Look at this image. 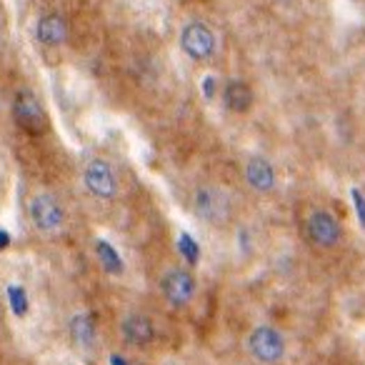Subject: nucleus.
<instances>
[{
  "mask_svg": "<svg viewBox=\"0 0 365 365\" xmlns=\"http://www.w3.org/2000/svg\"><path fill=\"white\" fill-rule=\"evenodd\" d=\"M243 350L256 365H283L290 355V343L283 328L275 323H253L243 338Z\"/></svg>",
  "mask_w": 365,
  "mask_h": 365,
  "instance_id": "obj_1",
  "label": "nucleus"
},
{
  "mask_svg": "<svg viewBox=\"0 0 365 365\" xmlns=\"http://www.w3.org/2000/svg\"><path fill=\"white\" fill-rule=\"evenodd\" d=\"M68 333H70V341L78 350H93L98 343V328L93 316L88 313H75L70 320H68Z\"/></svg>",
  "mask_w": 365,
  "mask_h": 365,
  "instance_id": "obj_11",
  "label": "nucleus"
},
{
  "mask_svg": "<svg viewBox=\"0 0 365 365\" xmlns=\"http://www.w3.org/2000/svg\"><path fill=\"white\" fill-rule=\"evenodd\" d=\"M36 36L38 40L43 45H50V48H55V45H63L68 40V23L63 15H58V13H48V15H43V18L38 20V28H36Z\"/></svg>",
  "mask_w": 365,
  "mask_h": 365,
  "instance_id": "obj_13",
  "label": "nucleus"
},
{
  "mask_svg": "<svg viewBox=\"0 0 365 365\" xmlns=\"http://www.w3.org/2000/svg\"><path fill=\"white\" fill-rule=\"evenodd\" d=\"M190 210L201 223L210 228H223L231 223L233 210H235V201L228 188L218 185V182H205L193 190L190 198Z\"/></svg>",
  "mask_w": 365,
  "mask_h": 365,
  "instance_id": "obj_2",
  "label": "nucleus"
},
{
  "mask_svg": "<svg viewBox=\"0 0 365 365\" xmlns=\"http://www.w3.org/2000/svg\"><path fill=\"white\" fill-rule=\"evenodd\" d=\"M243 180L253 193L270 195L278 190V168L265 155H250L243 163Z\"/></svg>",
  "mask_w": 365,
  "mask_h": 365,
  "instance_id": "obj_7",
  "label": "nucleus"
},
{
  "mask_svg": "<svg viewBox=\"0 0 365 365\" xmlns=\"http://www.w3.org/2000/svg\"><path fill=\"white\" fill-rule=\"evenodd\" d=\"M13 118L18 123L20 128L28 130V133L38 135L48 128V116H45L43 105L33 93L23 91L15 95V103H13Z\"/></svg>",
  "mask_w": 365,
  "mask_h": 365,
  "instance_id": "obj_9",
  "label": "nucleus"
},
{
  "mask_svg": "<svg viewBox=\"0 0 365 365\" xmlns=\"http://www.w3.org/2000/svg\"><path fill=\"white\" fill-rule=\"evenodd\" d=\"M163 365H182V363H178V360H165Z\"/></svg>",
  "mask_w": 365,
  "mask_h": 365,
  "instance_id": "obj_14",
  "label": "nucleus"
},
{
  "mask_svg": "<svg viewBox=\"0 0 365 365\" xmlns=\"http://www.w3.org/2000/svg\"><path fill=\"white\" fill-rule=\"evenodd\" d=\"M83 185L95 201H113L121 190V180L118 173L113 168V163H108L105 158H91L83 168Z\"/></svg>",
  "mask_w": 365,
  "mask_h": 365,
  "instance_id": "obj_5",
  "label": "nucleus"
},
{
  "mask_svg": "<svg viewBox=\"0 0 365 365\" xmlns=\"http://www.w3.org/2000/svg\"><path fill=\"white\" fill-rule=\"evenodd\" d=\"M180 48L193 61H208V58H213L218 40L205 23H188L180 31Z\"/></svg>",
  "mask_w": 365,
  "mask_h": 365,
  "instance_id": "obj_8",
  "label": "nucleus"
},
{
  "mask_svg": "<svg viewBox=\"0 0 365 365\" xmlns=\"http://www.w3.org/2000/svg\"><path fill=\"white\" fill-rule=\"evenodd\" d=\"M303 226H305V238L318 250H335L341 248L343 240H345V228H343L341 218L330 208H311L305 213Z\"/></svg>",
  "mask_w": 365,
  "mask_h": 365,
  "instance_id": "obj_3",
  "label": "nucleus"
},
{
  "mask_svg": "<svg viewBox=\"0 0 365 365\" xmlns=\"http://www.w3.org/2000/svg\"><path fill=\"white\" fill-rule=\"evenodd\" d=\"M253 100H256L253 88H250L245 80L233 78L223 86V103H226V108L231 110V113H248V110L253 108Z\"/></svg>",
  "mask_w": 365,
  "mask_h": 365,
  "instance_id": "obj_12",
  "label": "nucleus"
},
{
  "mask_svg": "<svg viewBox=\"0 0 365 365\" xmlns=\"http://www.w3.org/2000/svg\"><path fill=\"white\" fill-rule=\"evenodd\" d=\"M158 286L165 303L171 305V308H176V311L188 308L195 300V295H198V278L193 275V270L182 268V265H173V268L165 270L160 275Z\"/></svg>",
  "mask_w": 365,
  "mask_h": 365,
  "instance_id": "obj_4",
  "label": "nucleus"
},
{
  "mask_svg": "<svg viewBox=\"0 0 365 365\" xmlns=\"http://www.w3.org/2000/svg\"><path fill=\"white\" fill-rule=\"evenodd\" d=\"M121 338L130 348H148L155 341V323L146 313H128L121 318Z\"/></svg>",
  "mask_w": 365,
  "mask_h": 365,
  "instance_id": "obj_10",
  "label": "nucleus"
},
{
  "mask_svg": "<svg viewBox=\"0 0 365 365\" xmlns=\"http://www.w3.org/2000/svg\"><path fill=\"white\" fill-rule=\"evenodd\" d=\"M28 213H31L36 231L45 233V235L61 233L65 228V208L53 193H38L28 205Z\"/></svg>",
  "mask_w": 365,
  "mask_h": 365,
  "instance_id": "obj_6",
  "label": "nucleus"
}]
</instances>
